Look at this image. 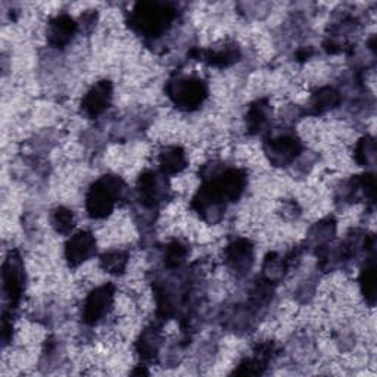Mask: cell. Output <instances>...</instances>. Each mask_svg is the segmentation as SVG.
<instances>
[{"mask_svg": "<svg viewBox=\"0 0 377 377\" xmlns=\"http://www.w3.org/2000/svg\"><path fill=\"white\" fill-rule=\"evenodd\" d=\"M124 192V183L117 175H105L87 193L86 208L93 218H105L112 212Z\"/></svg>", "mask_w": 377, "mask_h": 377, "instance_id": "6da1fadb", "label": "cell"}, {"mask_svg": "<svg viewBox=\"0 0 377 377\" xmlns=\"http://www.w3.org/2000/svg\"><path fill=\"white\" fill-rule=\"evenodd\" d=\"M174 17L175 10L168 5L141 3L131 12L130 24L136 31L149 37H158L167 30Z\"/></svg>", "mask_w": 377, "mask_h": 377, "instance_id": "7a4b0ae2", "label": "cell"}, {"mask_svg": "<svg viewBox=\"0 0 377 377\" xmlns=\"http://www.w3.org/2000/svg\"><path fill=\"white\" fill-rule=\"evenodd\" d=\"M168 95L179 108L192 111L202 105L208 95V89L199 79H179L168 86Z\"/></svg>", "mask_w": 377, "mask_h": 377, "instance_id": "3957f363", "label": "cell"}, {"mask_svg": "<svg viewBox=\"0 0 377 377\" xmlns=\"http://www.w3.org/2000/svg\"><path fill=\"white\" fill-rule=\"evenodd\" d=\"M114 291L115 287L108 283L95 289V291L89 295L84 304L83 312V319L87 324H95L100 319H104L112 303H114Z\"/></svg>", "mask_w": 377, "mask_h": 377, "instance_id": "277c9868", "label": "cell"}, {"mask_svg": "<svg viewBox=\"0 0 377 377\" xmlns=\"http://www.w3.org/2000/svg\"><path fill=\"white\" fill-rule=\"evenodd\" d=\"M266 152L274 166H287L300 152V143L292 136H280L267 143Z\"/></svg>", "mask_w": 377, "mask_h": 377, "instance_id": "5b68a950", "label": "cell"}, {"mask_svg": "<svg viewBox=\"0 0 377 377\" xmlns=\"http://www.w3.org/2000/svg\"><path fill=\"white\" fill-rule=\"evenodd\" d=\"M111 99H112V84L109 81H99L84 96L81 108L87 117L95 118L102 114L104 111H106V108L111 104Z\"/></svg>", "mask_w": 377, "mask_h": 377, "instance_id": "8992f818", "label": "cell"}, {"mask_svg": "<svg viewBox=\"0 0 377 377\" xmlns=\"http://www.w3.org/2000/svg\"><path fill=\"white\" fill-rule=\"evenodd\" d=\"M95 237L89 232H79L68 241L65 246V257L72 267H77L86 259H89L95 254Z\"/></svg>", "mask_w": 377, "mask_h": 377, "instance_id": "52a82bcc", "label": "cell"}, {"mask_svg": "<svg viewBox=\"0 0 377 377\" xmlns=\"http://www.w3.org/2000/svg\"><path fill=\"white\" fill-rule=\"evenodd\" d=\"M225 262L233 271L239 274L246 273L252 264V245L246 239L233 242L225 249Z\"/></svg>", "mask_w": 377, "mask_h": 377, "instance_id": "ba28073f", "label": "cell"}, {"mask_svg": "<svg viewBox=\"0 0 377 377\" xmlns=\"http://www.w3.org/2000/svg\"><path fill=\"white\" fill-rule=\"evenodd\" d=\"M18 258L6 259L3 266V291L12 304H17L22 292V273Z\"/></svg>", "mask_w": 377, "mask_h": 377, "instance_id": "9c48e42d", "label": "cell"}, {"mask_svg": "<svg viewBox=\"0 0 377 377\" xmlns=\"http://www.w3.org/2000/svg\"><path fill=\"white\" fill-rule=\"evenodd\" d=\"M77 30V24L68 15H59L52 22H50L49 30V40L54 46L62 47L65 46Z\"/></svg>", "mask_w": 377, "mask_h": 377, "instance_id": "30bf717a", "label": "cell"}, {"mask_svg": "<svg viewBox=\"0 0 377 377\" xmlns=\"http://www.w3.org/2000/svg\"><path fill=\"white\" fill-rule=\"evenodd\" d=\"M159 166L164 174H177L186 168L184 152L177 146H170L159 155Z\"/></svg>", "mask_w": 377, "mask_h": 377, "instance_id": "8fae6325", "label": "cell"}, {"mask_svg": "<svg viewBox=\"0 0 377 377\" xmlns=\"http://www.w3.org/2000/svg\"><path fill=\"white\" fill-rule=\"evenodd\" d=\"M139 195L142 204L146 207H154L159 198V186L154 173H145L139 179Z\"/></svg>", "mask_w": 377, "mask_h": 377, "instance_id": "7c38bea8", "label": "cell"}, {"mask_svg": "<svg viewBox=\"0 0 377 377\" xmlns=\"http://www.w3.org/2000/svg\"><path fill=\"white\" fill-rule=\"evenodd\" d=\"M267 117H268V104L267 100H258L252 106H250L248 117H246V122L248 127L252 133H257L262 129V125L267 122Z\"/></svg>", "mask_w": 377, "mask_h": 377, "instance_id": "4fadbf2b", "label": "cell"}, {"mask_svg": "<svg viewBox=\"0 0 377 377\" xmlns=\"http://www.w3.org/2000/svg\"><path fill=\"white\" fill-rule=\"evenodd\" d=\"M286 270L287 262L278 254H270L266 262H264V274H266V278L268 279L270 283L279 282L280 279H283Z\"/></svg>", "mask_w": 377, "mask_h": 377, "instance_id": "5bb4252c", "label": "cell"}, {"mask_svg": "<svg viewBox=\"0 0 377 377\" xmlns=\"http://www.w3.org/2000/svg\"><path fill=\"white\" fill-rule=\"evenodd\" d=\"M339 104V93L332 89V87H326L312 97V108L317 112H326L335 108Z\"/></svg>", "mask_w": 377, "mask_h": 377, "instance_id": "9a60e30c", "label": "cell"}, {"mask_svg": "<svg viewBox=\"0 0 377 377\" xmlns=\"http://www.w3.org/2000/svg\"><path fill=\"white\" fill-rule=\"evenodd\" d=\"M361 286H362L364 296H366L370 300V303H373L374 292H376V273H374V261H373V258H370L369 264H366V268L362 270Z\"/></svg>", "mask_w": 377, "mask_h": 377, "instance_id": "2e32d148", "label": "cell"}, {"mask_svg": "<svg viewBox=\"0 0 377 377\" xmlns=\"http://www.w3.org/2000/svg\"><path fill=\"white\" fill-rule=\"evenodd\" d=\"M105 271L112 274H120L127 266V255L122 252H108L100 259Z\"/></svg>", "mask_w": 377, "mask_h": 377, "instance_id": "e0dca14e", "label": "cell"}, {"mask_svg": "<svg viewBox=\"0 0 377 377\" xmlns=\"http://www.w3.org/2000/svg\"><path fill=\"white\" fill-rule=\"evenodd\" d=\"M187 255V249L184 245L180 242H174L168 246L167 252H166V264L168 268H175L179 267L180 264L186 259Z\"/></svg>", "mask_w": 377, "mask_h": 377, "instance_id": "ac0fdd59", "label": "cell"}, {"mask_svg": "<svg viewBox=\"0 0 377 377\" xmlns=\"http://www.w3.org/2000/svg\"><path fill=\"white\" fill-rule=\"evenodd\" d=\"M54 225L59 233H70L74 225L72 212L67 208H58L54 214Z\"/></svg>", "mask_w": 377, "mask_h": 377, "instance_id": "d6986e66", "label": "cell"}, {"mask_svg": "<svg viewBox=\"0 0 377 377\" xmlns=\"http://www.w3.org/2000/svg\"><path fill=\"white\" fill-rule=\"evenodd\" d=\"M335 232V224L332 221H323L319 223L316 227L311 230V239L316 243H323L326 241H329Z\"/></svg>", "mask_w": 377, "mask_h": 377, "instance_id": "ffe728a7", "label": "cell"}, {"mask_svg": "<svg viewBox=\"0 0 377 377\" xmlns=\"http://www.w3.org/2000/svg\"><path fill=\"white\" fill-rule=\"evenodd\" d=\"M374 158V142L370 137L362 139L357 147V161L361 166H369L370 159Z\"/></svg>", "mask_w": 377, "mask_h": 377, "instance_id": "44dd1931", "label": "cell"}]
</instances>
